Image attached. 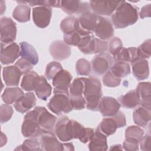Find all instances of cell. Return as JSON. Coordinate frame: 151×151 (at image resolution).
<instances>
[{"instance_id": "obj_1", "label": "cell", "mask_w": 151, "mask_h": 151, "mask_svg": "<svg viewBox=\"0 0 151 151\" xmlns=\"http://www.w3.org/2000/svg\"><path fill=\"white\" fill-rule=\"evenodd\" d=\"M139 8L125 1L120 4L111 15V22L116 28H124L134 24L138 19Z\"/></svg>"}, {"instance_id": "obj_2", "label": "cell", "mask_w": 151, "mask_h": 151, "mask_svg": "<svg viewBox=\"0 0 151 151\" xmlns=\"http://www.w3.org/2000/svg\"><path fill=\"white\" fill-rule=\"evenodd\" d=\"M84 84L83 96L86 100V107L91 111H99L100 101L103 96L100 80L94 76L84 77Z\"/></svg>"}, {"instance_id": "obj_3", "label": "cell", "mask_w": 151, "mask_h": 151, "mask_svg": "<svg viewBox=\"0 0 151 151\" xmlns=\"http://www.w3.org/2000/svg\"><path fill=\"white\" fill-rule=\"evenodd\" d=\"M98 15L89 11L81 14L76 18L75 32L81 36H87L92 34L97 23Z\"/></svg>"}, {"instance_id": "obj_4", "label": "cell", "mask_w": 151, "mask_h": 151, "mask_svg": "<svg viewBox=\"0 0 151 151\" xmlns=\"http://www.w3.org/2000/svg\"><path fill=\"white\" fill-rule=\"evenodd\" d=\"M84 77L76 78L69 88V97L73 109L82 110L86 107V100L83 96Z\"/></svg>"}, {"instance_id": "obj_5", "label": "cell", "mask_w": 151, "mask_h": 151, "mask_svg": "<svg viewBox=\"0 0 151 151\" xmlns=\"http://www.w3.org/2000/svg\"><path fill=\"white\" fill-rule=\"evenodd\" d=\"M44 130L37 123L34 109L28 111L25 115L21 126L22 134L25 137L38 138Z\"/></svg>"}, {"instance_id": "obj_6", "label": "cell", "mask_w": 151, "mask_h": 151, "mask_svg": "<svg viewBox=\"0 0 151 151\" xmlns=\"http://www.w3.org/2000/svg\"><path fill=\"white\" fill-rule=\"evenodd\" d=\"M48 109L57 116L68 113L73 110L70 102L69 94H54L48 103Z\"/></svg>"}, {"instance_id": "obj_7", "label": "cell", "mask_w": 151, "mask_h": 151, "mask_svg": "<svg viewBox=\"0 0 151 151\" xmlns=\"http://www.w3.org/2000/svg\"><path fill=\"white\" fill-rule=\"evenodd\" d=\"M54 133L61 142H68L73 139V120L67 116H61L55 123Z\"/></svg>"}, {"instance_id": "obj_8", "label": "cell", "mask_w": 151, "mask_h": 151, "mask_svg": "<svg viewBox=\"0 0 151 151\" xmlns=\"http://www.w3.org/2000/svg\"><path fill=\"white\" fill-rule=\"evenodd\" d=\"M113 57L107 52H102L96 55L91 61V67L93 72L98 76L104 74L109 71L113 63Z\"/></svg>"}, {"instance_id": "obj_9", "label": "cell", "mask_w": 151, "mask_h": 151, "mask_svg": "<svg viewBox=\"0 0 151 151\" xmlns=\"http://www.w3.org/2000/svg\"><path fill=\"white\" fill-rule=\"evenodd\" d=\"M20 55V47L15 42L1 43V62L3 65L13 63Z\"/></svg>"}, {"instance_id": "obj_10", "label": "cell", "mask_w": 151, "mask_h": 151, "mask_svg": "<svg viewBox=\"0 0 151 151\" xmlns=\"http://www.w3.org/2000/svg\"><path fill=\"white\" fill-rule=\"evenodd\" d=\"M42 150L61 151L64 150V143L60 142L52 132L44 130L38 137Z\"/></svg>"}, {"instance_id": "obj_11", "label": "cell", "mask_w": 151, "mask_h": 151, "mask_svg": "<svg viewBox=\"0 0 151 151\" xmlns=\"http://www.w3.org/2000/svg\"><path fill=\"white\" fill-rule=\"evenodd\" d=\"M121 1H90L93 12L98 16H111Z\"/></svg>"}, {"instance_id": "obj_12", "label": "cell", "mask_w": 151, "mask_h": 151, "mask_svg": "<svg viewBox=\"0 0 151 151\" xmlns=\"http://www.w3.org/2000/svg\"><path fill=\"white\" fill-rule=\"evenodd\" d=\"M36 113V119L39 126L42 129L54 132V127L57 122V117L50 113L46 108L37 106L34 108Z\"/></svg>"}, {"instance_id": "obj_13", "label": "cell", "mask_w": 151, "mask_h": 151, "mask_svg": "<svg viewBox=\"0 0 151 151\" xmlns=\"http://www.w3.org/2000/svg\"><path fill=\"white\" fill-rule=\"evenodd\" d=\"M52 80L54 87V94L62 93L69 94V88L72 80V76L68 71L63 69Z\"/></svg>"}, {"instance_id": "obj_14", "label": "cell", "mask_w": 151, "mask_h": 151, "mask_svg": "<svg viewBox=\"0 0 151 151\" xmlns=\"http://www.w3.org/2000/svg\"><path fill=\"white\" fill-rule=\"evenodd\" d=\"M1 42H14L17 36L15 22L9 17H4L0 20Z\"/></svg>"}, {"instance_id": "obj_15", "label": "cell", "mask_w": 151, "mask_h": 151, "mask_svg": "<svg viewBox=\"0 0 151 151\" xmlns=\"http://www.w3.org/2000/svg\"><path fill=\"white\" fill-rule=\"evenodd\" d=\"M98 38L106 41L114 35V28L111 21L106 17L98 16L97 23L94 31Z\"/></svg>"}, {"instance_id": "obj_16", "label": "cell", "mask_w": 151, "mask_h": 151, "mask_svg": "<svg viewBox=\"0 0 151 151\" xmlns=\"http://www.w3.org/2000/svg\"><path fill=\"white\" fill-rule=\"evenodd\" d=\"M52 9L46 6H38L32 9V19L34 24L40 28H46L50 22Z\"/></svg>"}, {"instance_id": "obj_17", "label": "cell", "mask_w": 151, "mask_h": 151, "mask_svg": "<svg viewBox=\"0 0 151 151\" xmlns=\"http://www.w3.org/2000/svg\"><path fill=\"white\" fill-rule=\"evenodd\" d=\"M60 8L68 15L82 14L91 11L90 4L80 1H61Z\"/></svg>"}, {"instance_id": "obj_18", "label": "cell", "mask_w": 151, "mask_h": 151, "mask_svg": "<svg viewBox=\"0 0 151 151\" xmlns=\"http://www.w3.org/2000/svg\"><path fill=\"white\" fill-rule=\"evenodd\" d=\"M120 106V104L115 98L104 96L101 98L99 110L103 117H111L119 111Z\"/></svg>"}, {"instance_id": "obj_19", "label": "cell", "mask_w": 151, "mask_h": 151, "mask_svg": "<svg viewBox=\"0 0 151 151\" xmlns=\"http://www.w3.org/2000/svg\"><path fill=\"white\" fill-rule=\"evenodd\" d=\"M49 51L51 57L57 61L66 60L71 54V47L60 40L53 41L50 46Z\"/></svg>"}, {"instance_id": "obj_20", "label": "cell", "mask_w": 151, "mask_h": 151, "mask_svg": "<svg viewBox=\"0 0 151 151\" xmlns=\"http://www.w3.org/2000/svg\"><path fill=\"white\" fill-rule=\"evenodd\" d=\"M108 50V43L106 41L94 37L93 35L86 45L80 49V51L85 54H100L105 52Z\"/></svg>"}, {"instance_id": "obj_21", "label": "cell", "mask_w": 151, "mask_h": 151, "mask_svg": "<svg viewBox=\"0 0 151 151\" xmlns=\"http://www.w3.org/2000/svg\"><path fill=\"white\" fill-rule=\"evenodd\" d=\"M37 103L36 97L33 93L28 92L21 96L14 104L15 109L21 113H25L34 107Z\"/></svg>"}, {"instance_id": "obj_22", "label": "cell", "mask_w": 151, "mask_h": 151, "mask_svg": "<svg viewBox=\"0 0 151 151\" xmlns=\"http://www.w3.org/2000/svg\"><path fill=\"white\" fill-rule=\"evenodd\" d=\"M22 75V73L15 65L4 67L2 70L3 79L7 86H17Z\"/></svg>"}, {"instance_id": "obj_23", "label": "cell", "mask_w": 151, "mask_h": 151, "mask_svg": "<svg viewBox=\"0 0 151 151\" xmlns=\"http://www.w3.org/2000/svg\"><path fill=\"white\" fill-rule=\"evenodd\" d=\"M136 91L140 98V106L151 111V88L150 82H140Z\"/></svg>"}, {"instance_id": "obj_24", "label": "cell", "mask_w": 151, "mask_h": 151, "mask_svg": "<svg viewBox=\"0 0 151 151\" xmlns=\"http://www.w3.org/2000/svg\"><path fill=\"white\" fill-rule=\"evenodd\" d=\"M73 137L78 139L81 142L86 143L91 139L94 130L90 127H84L77 121L73 120Z\"/></svg>"}, {"instance_id": "obj_25", "label": "cell", "mask_w": 151, "mask_h": 151, "mask_svg": "<svg viewBox=\"0 0 151 151\" xmlns=\"http://www.w3.org/2000/svg\"><path fill=\"white\" fill-rule=\"evenodd\" d=\"M90 150H107L108 149L107 136L97 127L88 145Z\"/></svg>"}, {"instance_id": "obj_26", "label": "cell", "mask_w": 151, "mask_h": 151, "mask_svg": "<svg viewBox=\"0 0 151 151\" xmlns=\"http://www.w3.org/2000/svg\"><path fill=\"white\" fill-rule=\"evenodd\" d=\"M132 73L137 80H143L149 76L148 61L145 59H139L131 64Z\"/></svg>"}, {"instance_id": "obj_27", "label": "cell", "mask_w": 151, "mask_h": 151, "mask_svg": "<svg viewBox=\"0 0 151 151\" xmlns=\"http://www.w3.org/2000/svg\"><path fill=\"white\" fill-rule=\"evenodd\" d=\"M119 102L124 108L134 109L140 104V98L136 90H130L124 95L120 96Z\"/></svg>"}, {"instance_id": "obj_28", "label": "cell", "mask_w": 151, "mask_h": 151, "mask_svg": "<svg viewBox=\"0 0 151 151\" xmlns=\"http://www.w3.org/2000/svg\"><path fill=\"white\" fill-rule=\"evenodd\" d=\"M139 59L140 58H139L137 49L134 47L127 48L123 47L121 51L116 56L113 57L114 61L130 62L131 64Z\"/></svg>"}, {"instance_id": "obj_29", "label": "cell", "mask_w": 151, "mask_h": 151, "mask_svg": "<svg viewBox=\"0 0 151 151\" xmlns=\"http://www.w3.org/2000/svg\"><path fill=\"white\" fill-rule=\"evenodd\" d=\"M20 55L29 62L33 65H36L38 62V55L37 51L32 45L27 42H21L19 44Z\"/></svg>"}, {"instance_id": "obj_30", "label": "cell", "mask_w": 151, "mask_h": 151, "mask_svg": "<svg viewBox=\"0 0 151 151\" xmlns=\"http://www.w3.org/2000/svg\"><path fill=\"white\" fill-rule=\"evenodd\" d=\"M150 110L140 106L133 113L134 123L139 127H146L150 120Z\"/></svg>"}, {"instance_id": "obj_31", "label": "cell", "mask_w": 151, "mask_h": 151, "mask_svg": "<svg viewBox=\"0 0 151 151\" xmlns=\"http://www.w3.org/2000/svg\"><path fill=\"white\" fill-rule=\"evenodd\" d=\"M40 80V76L36 72L31 71L24 76L21 83V87L24 90L27 91L35 90L39 83Z\"/></svg>"}, {"instance_id": "obj_32", "label": "cell", "mask_w": 151, "mask_h": 151, "mask_svg": "<svg viewBox=\"0 0 151 151\" xmlns=\"http://www.w3.org/2000/svg\"><path fill=\"white\" fill-rule=\"evenodd\" d=\"M37 97L42 100H46L51 95L52 87L44 76H40L39 83L35 89Z\"/></svg>"}, {"instance_id": "obj_33", "label": "cell", "mask_w": 151, "mask_h": 151, "mask_svg": "<svg viewBox=\"0 0 151 151\" xmlns=\"http://www.w3.org/2000/svg\"><path fill=\"white\" fill-rule=\"evenodd\" d=\"M23 91L19 87H6L2 94V99L5 104L14 103L21 96L24 94Z\"/></svg>"}, {"instance_id": "obj_34", "label": "cell", "mask_w": 151, "mask_h": 151, "mask_svg": "<svg viewBox=\"0 0 151 151\" xmlns=\"http://www.w3.org/2000/svg\"><path fill=\"white\" fill-rule=\"evenodd\" d=\"M97 128L107 137L113 134L117 130L118 124L115 119L111 116L103 119Z\"/></svg>"}, {"instance_id": "obj_35", "label": "cell", "mask_w": 151, "mask_h": 151, "mask_svg": "<svg viewBox=\"0 0 151 151\" xmlns=\"http://www.w3.org/2000/svg\"><path fill=\"white\" fill-rule=\"evenodd\" d=\"M110 70L114 76L120 79L129 76L131 72L129 64L123 61L113 62Z\"/></svg>"}, {"instance_id": "obj_36", "label": "cell", "mask_w": 151, "mask_h": 151, "mask_svg": "<svg viewBox=\"0 0 151 151\" xmlns=\"http://www.w3.org/2000/svg\"><path fill=\"white\" fill-rule=\"evenodd\" d=\"M31 8L27 4H19L13 11V18L19 22H26L30 19Z\"/></svg>"}, {"instance_id": "obj_37", "label": "cell", "mask_w": 151, "mask_h": 151, "mask_svg": "<svg viewBox=\"0 0 151 151\" xmlns=\"http://www.w3.org/2000/svg\"><path fill=\"white\" fill-rule=\"evenodd\" d=\"M15 150H42L38 138L30 137L15 149Z\"/></svg>"}, {"instance_id": "obj_38", "label": "cell", "mask_w": 151, "mask_h": 151, "mask_svg": "<svg viewBox=\"0 0 151 151\" xmlns=\"http://www.w3.org/2000/svg\"><path fill=\"white\" fill-rule=\"evenodd\" d=\"M76 71L79 76H89L91 71L90 63L85 58L78 60L76 64Z\"/></svg>"}, {"instance_id": "obj_39", "label": "cell", "mask_w": 151, "mask_h": 151, "mask_svg": "<svg viewBox=\"0 0 151 151\" xmlns=\"http://www.w3.org/2000/svg\"><path fill=\"white\" fill-rule=\"evenodd\" d=\"M76 17L73 16L68 17L63 19L60 23V29L64 34H70L75 32Z\"/></svg>"}, {"instance_id": "obj_40", "label": "cell", "mask_w": 151, "mask_h": 151, "mask_svg": "<svg viewBox=\"0 0 151 151\" xmlns=\"http://www.w3.org/2000/svg\"><path fill=\"white\" fill-rule=\"evenodd\" d=\"M61 64L57 61H52L47 65L45 71V77L48 80H52L53 78L62 70Z\"/></svg>"}, {"instance_id": "obj_41", "label": "cell", "mask_w": 151, "mask_h": 151, "mask_svg": "<svg viewBox=\"0 0 151 151\" xmlns=\"http://www.w3.org/2000/svg\"><path fill=\"white\" fill-rule=\"evenodd\" d=\"M122 79L117 77L109 70L102 77V81L104 86L109 87H115L120 85Z\"/></svg>"}, {"instance_id": "obj_42", "label": "cell", "mask_w": 151, "mask_h": 151, "mask_svg": "<svg viewBox=\"0 0 151 151\" xmlns=\"http://www.w3.org/2000/svg\"><path fill=\"white\" fill-rule=\"evenodd\" d=\"M145 134L144 130L139 126H129L125 130L126 138L134 139L139 142Z\"/></svg>"}, {"instance_id": "obj_43", "label": "cell", "mask_w": 151, "mask_h": 151, "mask_svg": "<svg viewBox=\"0 0 151 151\" xmlns=\"http://www.w3.org/2000/svg\"><path fill=\"white\" fill-rule=\"evenodd\" d=\"M137 52L140 59H147L150 57L151 54V40L147 39L145 40L137 48Z\"/></svg>"}, {"instance_id": "obj_44", "label": "cell", "mask_w": 151, "mask_h": 151, "mask_svg": "<svg viewBox=\"0 0 151 151\" xmlns=\"http://www.w3.org/2000/svg\"><path fill=\"white\" fill-rule=\"evenodd\" d=\"M123 48V44L121 40L114 37L110 39L109 43L108 44V50L109 54L111 56H116Z\"/></svg>"}, {"instance_id": "obj_45", "label": "cell", "mask_w": 151, "mask_h": 151, "mask_svg": "<svg viewBox=\"0 0 151 151\" xmlns=\"http://www.w3.org/2000/svg\"><path fill=\"white\" fill-rule=\"evenodd\" d=\"M13 109L10 104H1L0 106V120L1 124L8 122L13 114Z\"/></svg>"}, {"instance_id": "obj_46", "label": "cell", "mask_w": 151, "mask_h": 151, "mask_svg": "<svg viewBox=\"0 0 151 151\" xmlns=\"http://www.w3.org/2000/svg\"><path fill=\"white\" fill-rule=\"evenodd\" d=\"M83 36H81L76 32L70 34H64V42L68 45L78 47L82 40Z\"/></svg>"}, {"instance_id": "obj_47", "label": "cell", "mask_w": 151, "mask_h": 151, "mask_svg": "<svg viewBox=\"0 0 151 151\" xmlns=\"http://www.w3.org/2000/svg\"><path fill=\"white\" fill-rule=\"evenodd\" d=\"M15 65L19 68L22 74H25L31 71L33 68V65L31 63L24 58H19L15 63Z\"/></svg>"}, {"instance_id": "obj_48", "label": "cell", "mask_w": 151, "mask_h": 151, "mask_svg": "<svg viewBox=\"0 0 151 151\" xmlns=\"http://www.w3.org/2000/svg\"><path fill=\"white\" fill-rule=\"evenodd\" d=\"M139 142L134 139L126 138L123 143V149L127 151H136L139 149Z\"/></svg>"}, {"instance_id": "obj_49", "label": "cell", "mask_w": 151, "mask_h": 151, "mask_svg": "<svg viewBox=\"0 0 151 151\" xmlns=\"http://www.w3.org/2000/svg\"><path fill=\"white\" fill-rule=\"evenodd\" d=\"M140 150L149 151L151 149V139L150 134H146L142 137L139 141Z\"/></svg>"}, {"instance_id": "obj_50", "label": "cell", "mask_w": 151, "mask_h": 151, "mask_svg": "<svg viewBox=\"0 0 151 151\" xmlns=\"http://www.w3.org/2000/svg\"><path fill=\"white\" fill-rule=\"evenodd\" d=\"M115 120L116 121L117 124H118V127H123L126 125V117L124 113L121 111H119L116 114H114L113 116H112Z\"/></svg>"}, {"instance_id": "obj_51", "label": "cell", "mask_w": 151, "mask_h": 151, "mask_svg": "<svg viewBox=\"0 0 151 151\" xmlns=\"http://www.w3.org/2000/svg\"><path fill=\"white\" fill-rule=\"evenodd\" d=\"M151 14V4H149L143 6L139 13V16L142 19L150 17Z\"/></svg>"}, {"instance_id": "obj_52", "label": "cell", "mask_w": 151, "mask_h": 151, "mask_svg": "<svg viewBox=\"0 0 151 151\" xmlns=\"http://www.w3.org/2000/svg\"><path fill=\"white\" fill-rule=\"evenodd\" d=\"M61 1H50L48 0V6L54 7V8H60Z\"/></svg>"}, {"instance_id": "obj_53", "label": "cell", "mask_w": 151, "mask_h": 151, "mask_svg": "<svg viewBox=\"0 0 151 151\" xmlns=\"http://www.w3.org/2000/svg\"><path fill=\"white\" fill-rule=\"evenodd\" d=\"M64 150H74V147L72 143H64Z\"/></svg>"}, {"instance_id": "obj_54", "label": "cell", "mask_w": 151, "mask_h": 151, "mask_svg": "<svg viewBox=\"0 0 151 151\" xmlns=\"http://www.w3.org/2000/svg\"><path fill=\"white\" fill-rule=\"evenodd\" d=\"M7 137L5 134H4L2 132H1V147H2L6 143Z\"/></svg>"}, {"instance_id": "obj_55", "label": "cell", "mask_w": 151, "mask_h": 151, "mask_svg": "<svg viewBox=\"0 0 151 151\" xmlns=\"http://www.w3.org/2000/svg\"><path fill=\"white\" fill-rule=\"evenodd\" d=\"M110 150H123V147L121 145H114L113 146H111V147L110 148Z\"/></svg>"}, {"instance_id": "obj_56", "label": "cell", "mask_w": 151, "mask_h": 151, "mask_svg": "<svg viewBox=\"0 0 151 151\" xmlns=\"http://www.w3.org/2000/svg\"><path fill=\"white\" fill-rule=\"evenodd\" d=\"M5 11V2L3 1H1V15H3L4 12Z\"/></svg>"}]
</instances>
